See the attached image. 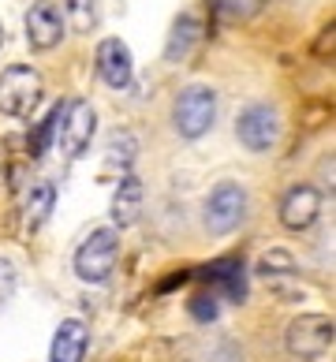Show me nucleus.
<instances>
[{
    "label": "nucleus",
    "mask_w": 336,
    "mask_h": 362,
    "mask_svg": "<svg viewBox=\"0 0 336 362\" xmlns=\"http://www.w3.org/2000/svg\"><path fill=\"white\" fill-rule=\"evenodd\" d=\"M120 258V232L116 228H98L83 247L75 250V276L86 284H105Z\"/></svg>",
    "instance_id": "f257e3e1"
},
{
    "label": "nucleus",
    "mask_w": 336,
    "mask_h": 362,
    "mask_svg": "<svg viewBox=\"0 0 336 362\" xmlns=\"http://www.w3.org/2000/svg\"><path fill=\"white\" fill-rule=\"evenodd\" d=\"M37 101H42V75L34 68L16 64V68H8L0 75V112L4 116L23 119L37 109Z\"/></svg>",
    "instance_id": "f03ea898"
},
{
    "label": "nucleus",
    "mask_w": 336,
    "mask_h": 362,
    "mask_svg": "<svg viewBox=\"0 0 336 362\" xmlns=\"http://www.w3.org/2000/svg\"><path fill=\"white\" fill-rule=\"evenodd\" d=\"M172 119H176V131L183 139H202L217 119V93L209 86H187L176 98Z\"/></svg>",
    "instance_id": "7ed1b4c3"
},
{
    "label": "nucleus",
    "mask_w": 336,
    "mask_h": 362,
    "mask_svg": "<svg viewBox=\"0 0 336 362\" xmlns=\"http://www.w3.org/2000/svg\"><path fill=\"white\" fill-rule=\"evenodd\" d=\"M332 317L325 314H303V317H295L288 332H284V344H288V351L295 358H303V362H314L321 358L332 347Z\"/></svg>",
    "instance_id": "20e7f679"
},
{
    "label": "nucleus",
    "mask_w": 336,
    "mask_h": 362,
    "mask_svg": "<svg viewBox=\"0 0 336 362\" xmlns=\"http://www.w3.org/2000/svg\"><path fill=\"white\" fill-rule=\"evenodd\" d=\"M247 213V191L232 180H224L213 187V194L206 198V228L213 235H228L232 228H239Z\"/></svg>",
    "instance_id": "39448f33"
},
{
    "label": "nucleus",
    "mask_w": 336,
    "mask_h": 362,
    "mask_svg": "<svg viewBox=\"0 0 336 362\" xmlns=\"http://www.w3.org/2000/svg\"><path fill=\"white\" fill-rule=\"evenodd\" d=\"M93 127H98V112L90 109V101L64 105L60 124H57V139H60V146H64V153H67V157H83V153L90 150Z\"/></svg>",
    "instance_id": "423d86ee"
},
{
    "label": "nucleus",
    "mask_w": 336,
    "mask_h": 362,
    "mask_svg": "<svg viewBox=\"0 0 336 362\" xmlns=\"http://www.w3.org/2000/svg\"><path fill=\"white\" fill-rule=\"evenodd\" d=\"M236 135H239V142H243L250 153L273 150L277 139H280L277 109H269V105H250V109H243V116H239V124H236Z\"/></svg>",
    "instance_id": "0eeeda50"
},
{
    "label": "nucleus",
    "mask_w": 336,
    "mask_h": 362,
    "mask_svg": "<svg viewBox=\"0 0 336 362\" xmlns=\"http://www.w3.org/2000/svg\"><path fill=\"white\" fill-rule=\"evenodd\" d=\"M60 37H64L60 8L52 4V0H37V4L26 11V42H30V49L49 52V49L60 45Z\"/></svg>",
    "instance_id": "6e6552de"
},
{
    "label": "nucleus",
    "mask_w": 336,
    "mask_h": 362,
    "mask_svg": "<svg viewBox=\"0 0 336 362\" xmlns=\"http://www.w3.org/2000/svg\"><path fill=\"white\" fill-rule=\"evenodd\" d=\"M98 75H101V83L112 86V90L131 86L134 60H131V49L120 42V37H105L98 45Z\"/></svg>",
    "instance_id": "1a4fd4ad"
},
{
    "label": "nucleus",
    "mask_w": 336,
    "mask_h": 362,
    "mask_svg": "<svg viewBox=\"0 0 336 362\" xmlns=\"http://www.w3.org/2000/svg\"><path fill=\"white\" fill-rule=\"evenodd\" d=\"M318 213H321V194L306 183L291 187V191L284 194V202H280V221H284V228H291V232L311 228L318 221Z\"/></svg>",
    "instance_id": "9d476101"
},
{
    "label": "nucleus",
    "mask_w": 336,
    "mask_h": 362,
    "mask_svg": "<svg viewBox=\"0 0 336 362\" xmlns=\"http://www.w3.org/2000/svg\"><path fill=\"white\" fill-rule=\"evenodd\" d=\"M86 344H90V332L79 317L64 321L52 337V351H49V362H83L86 358Z\"/></svg>",
    "instance_id": "9b49d317"
},
{
    "label": "nucleus",
    "mask_w": 336,
    "mask_h": 362,
    "mask_svg": "<svg viewBox=\"0 0 336 362\" xmlns=\"http://www.w3.org/2000/svg\"><path fill=\"white\" fill-rule=\"evenodd\" d=\"M142 198H146L142 180L131 176V172H124V176H120V187H116V198H112V221L120 228H131L134 221L142 217Z\"/></svg>",
    "instance_id": "f8f14e48"
},
{
    "label": "nucleus",
    "mask_w": 336,
    "mask_h": 362,
    "mask_svg": "<svg viewBox=\"0 0 336 362\" xmlns=\"http://www.w3.org/2000/svg\"><path fill=\"white\" fill-rule=\"evenodd\" d=\"M52 202H57V191H52V183H45V180L34 183L30 194H26V202H23V232H37V228L49 221Z\"/></svg>",
    "instance_id": "ddd939ff"
},
{
    "label": "nucleus",
    "mask_w": 336,
    "mask_h": 362,
    "mask_svg": "<svg viewBox=\"0 0 336 362\" xmlns=\"http://www.w3.org/2000/svg\"><path fill=\"white\" fill-rule=\"evenodd\" d=\"M198 37H202V23L195 16H180L176 23H172V34H168V45H165V60H172V64L187 60L191 49L198 45Z\"/></svg>",
    "instance_id": "4468645a"
},
{
    "label": "nucleus",
    "mask_w": 336,
    "mask_h": 362,
    "mask_svg": "<svg viewBox=\"0 0 336 362\" xmlns=\"http://www.w3.org/2000/svg\"><path fill=\"white\" fill-rule=\"evenodd\" d=\"M243 265H236V262H224V265H213V276H221V284L224 291L232 295V303H243L247 299V284H243Z\"/></svg>",
    "instance_id": "2eb2a0df"
},
{
    "label": "nucleus",
    "mask_w": 336,
    "mask_h": 362,
    "mask_svg": "<svg viewBox=\"0 0 336 362\" xmlns=\"http://www.w3.org/2000/svg\"><path fill=\"white\" fill-rule=\"evenodd\" d=\"M98 8H101V0H67V16H71L75 23V30H93L98 26Z\"/></svg>",
    "instance_id": "dca6fc26"
},
{
    "label": "nucleus",
    "mask_w": 336,
    "mask_h": 362,
    "mask_svg": "<svg viewBox=\"0 0 336 362\" xmlns=\"http://www.w3.org/2000/svg\"><path fill=\"white\" fill-rule=\"evenodd\" d=\"M134 135H127V131H120V135L109 139V165H120V168H131V160H134Z\"/></svg>",
    "instance_id": "f3484780"
},
{
    "label": "nucleus",
    "mask_w": 336,
    "mask_h": 362,
    "mask_svg": "<svg viewBox=\"0 0 336 362\" xmlns=\"http://www.w3.org/2000/svg\"><path fill=\"white\" fill-rule=\"evenodd\" d=\"M295 269V262H291V254L288 250H269L262 254V262H258V273L269 280V276H288Z\"/></svg>",
    "instance_id": "a211bd4d"
},
{
    "label": "nucleus",
    "mask_w": 336,
    "mask_h": 362,
    "mask_svg": "<svg viewBox=\"0 0 336 362\" xmlns=\"http://www.w3.org/2000/svg\"><path fill=\"white\" fill-rule=\"evenodd\" d=\"M262 4H265V0H217V8L224 11V16H232V19H247Z\"/></svg>",
    "instance_id": "6ab92c4d"
},
{
    "label": "nucleus",
    "mask_w": 336,
    "mask_h": 362,
    "mask_svg": "<svg viewBox=\"0 0 336 362\" xmlns=\"http://www.w3.org/2000/svg\"><path fill=\"white\" fill-rule=\"evenodd\" d=\"M16 265H11L8 258H0V306H4L11 295H16Z\"/></svg>",
    "instance_id": "aec40b11"
},
{
    "label": "nucleus",
    "mask_w": 336,
    "mask_h": 362,
    "mask_svg": "<svg viewBox=\"0 0 336 362\" xmlns=\"http://www.w3.org/2000/svg\"><path fill=\"white\" fill-rule=\"evenodd\" d=\"M191 310H195L198 321H213V317H217V303H213V295H198Z\"/></svg>",
    "instance_id": "412c9836"
},
{
    "label": "nucleus",
    "mask_w": 336,
    "mask_h": 362,
    "mask_svg": "<svg viewBox=\"0 0 336 362\" xmlns=\"http://www.w3.org/2000/svg\"><path fill=\"white\" fill-rule=\"evenodd\" d=\"M0 45H4V26H0Z\"/></svg>",
    "instance_id": "4be33fe9"
}]
</instances>
